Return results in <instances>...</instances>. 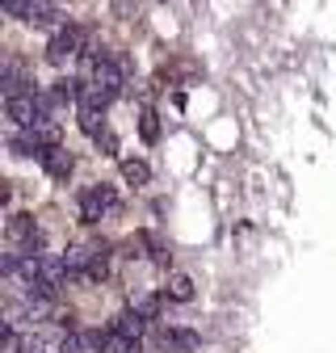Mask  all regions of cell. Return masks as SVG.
<instances>
[{
	"label": "cell",
	"instance_id": "ba28073f",
	"mask_svg": "<svg viewBox=\"0 0 336 353\" xmlns=\"http://www.w3.org/2000/svg\"><path fill=\"white\" fill-rule=\"evenodd\" d=\"M122 176H126L131 185H147V181H151V168H147L143 160H122Z\"/></svg>",
	"mask_w": 336,
	"mask_h": 353
},
{
	"label": "cell",
	"instance_id": "4fadbf2b",
	"mask_svg": "<svg viewBox=\"0 0 336 353\" xmlns=\"http://www.w3.org/2000/svg\"><path fill=\"white\" fill-rule=\"evenodd\" d=\"M131 307H135V312H143L147 320H156V316H160V299H156V294H139Z\"/></svg>",
	"mask_w": 336,
	"mask_h": 353
},
{
	"label": "cell",
	"instance_id": "30bf717a",
	"mask_svg": "<svg viewBox=\"0 0 336 353\" xmlns=\"http://www.w3.org/2000/svg\"><path fill=\"white\" fill-rule=\"evenodd\" d=\"M139 135H143L147 143L160 139V114H156V110H143V114H139Z\"/></svg>",
	"mask_w": 336,
	"mask_h": 353
},
{
	"label": "cell",
	"instance_id": "7c38bea8",
	"mask_svg": "<svg viewBox=\"0 0 336 353\" xmlns=\"http://www.w3.org/2000/svg\"><path fill=\"white\" fill-rule=\"evenodd\" d=\"M135 345H139V341L122 336V332H105V353H135Z\"/></svg>",
	"mask_w": 336,
	"mask_h": 353
},
{
	"label": "cell",
	"instance_id": "52a82bcc",
	"mask_svg": "<svg viewBox=\"0 0 336 353\" xmlns=\"http://www.w3.org/2000/svg\"><path fill=\"white\" fill-rule=\"evenodd\" d=\"M25 21H34V26H55L59 21V5H55V0H30Z\"/></svg>",
	"mask_w": 336,
	"mask_h": 353
},
{
	"label": "cell",
	"instance_id": "9a60e30c",
	"mask_svg": "<svg viewBox=\"0 0 336 353\" xmlns=\"http://www.w3.org/2000/svg\"><path fill=\"white\" fill-rule=\"evenodd\" d=\"M5 13L9 17H25L30 13V0H5Z\"/></svg>",
	"mask_w": 336,
	"mask_h": 353
},
{
	"label": "cell",
	"instance_id": "6da1fadb",
	"mask_svg": "<svg viewBox=\"0 0 336 353\" xmlns=\"http://www.w3.org/2000/svg\"><path fill=\"white\" fill-rule=\"evenodd\" d=\"M114 210H118L114 185H89L80 194V219H84V223H101V219L114 214Z\"/></svg>",
	"mask_w": 336,
	"mask_h": 353
},
{
	"label": "cell",
	"instance_id": "5b68a950",
	"mask_svg": "<svg viewBox=\"0 0 336 353\" xmlns=\"http://www.w3.org/2000/svg\"><path fill=\"white\" fill-rule=\"evenodd\" d=\"M160 345H164V349H181V353H193L202 341H198V332H189V328H164V332H160Z\"/></svg>",
	"mask_w": 336,
	"mask_h": 353
},
{
	"label": "cell",
	"instance_id": "7a4b0ae2",
	"mask_svg": "<svg viewBox=\"0 0 336 353\" xmlns=\"http://www.w3.org/2000/svg\"><path fill=\"white\" fill-rule=\"evenodd\" d=\"M76 55H84V30H80V26H59V30L51 34L47 59H51V63H67V59H76Z\"/></svg>",
	"mask_w": 336,
	"mask_h": 353
},
{
	"label": "cell",
	"instance_id": "277c9868",
	"mask_svg": "<svg viewBox=\"0 0 336 353\" xmlns=\"http://www.w3.org/2000/svg\"><path fill=\"white\" fill-rule=\"evenodd\" d=\"M67 353H105V336L84 328V332H67Z\"/></svg>",
	"mask_w": 336,
	"mask_h": 353
},
{
	"label": "cell",
	"instance_id": "8fae6325",
	"mask_svg": "<svg viewBox=\"0 0 336 353\" xmlns=\"http://www.w3.org/2000/svg\"><path fill=\"white\" fill-rule=\"evenodd\" d=\"M21 84H25V80H21V68H17V63H5V80H0L5 97H17V93H21Z\"/></svg>",
	"mask_w": 336,
	"mask_h": 353
},
{
	"label": "cell",
	"instance_id": "8992f818",
	"mask_svg": "<svg viewBox=\"0 0 336 353\" xmlns=\"http://www.w3.org/2000/svg\"><path fill=\"white\" fill-rule=\"evenodd\" d=\"M143 324H147V316H143V312H135V307H131V312H122V316L114 320V332H122V336L139 341V336H143Z\"/></svg>",
	"mask_w": 336,
	"mask_h": 353
},
{
	"label": "cell",
	"instance_id": "5bb4252c",
	"mask_svg": "<svg viewBox=\"0 0 336 353\" xmlns=\"http://www.w3.org/2000/svg\"><path fill=\"white\" fill-rule=\"evenodd\" d=\"M93 143H97L105 156H118V139H114V130H109V126L101 130V135H93Z\"/></svg>",
	"mask_w": 336,
	"mask_h": 353
},
{
	"label": "cell",
	"instance_id": "2e32d148",
	"mask_svg": "<svg viewBox=\"0 0 336 353\" xmlns=\"http://www.w3.org/2000/svg\"><path fill=\"white\" fill-rule=\"evenodd\" d=\"M160 5H164V0H160Z\"/></svg>",
	"mask_w": 336,
	"mask_h": 353
},
{
	"label": "cell",
	"instance_id": "3957f363",
	"mask_svg": "<svg viewBox=\"0 0 336 353\" xmlns=\"http://www.w3.org/2000/svg\"><path fill=\"white\" fill-rule=\"evenodd\" d=\"M42 160V168H47V176H55V181H67V176H72V168H76V160H72V152L67 148H47V152H42L38 156Z\"/></svg>",
	"mask_w": 336,
	"mask_h": 353
},
{
	"label": "cell",
	"instance_id": "9c48e42d",
	"mask_svg": "<svg viewBox=\"0 0 336 353\" xmlns=\"http://www.w3.org/2000/svg\"><path fill=\"white\" fill-rule=\"evenodd\" d=\"M168 299L189 303V299H193V278H185V274H173V278H168Z\"/></svg>",
	"mask_w": 336,
	"mask_h": 353
}]
</instances>
